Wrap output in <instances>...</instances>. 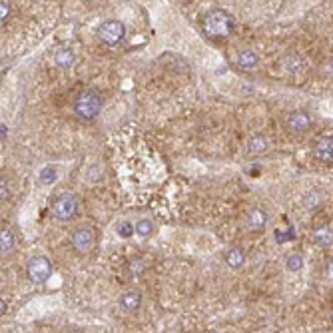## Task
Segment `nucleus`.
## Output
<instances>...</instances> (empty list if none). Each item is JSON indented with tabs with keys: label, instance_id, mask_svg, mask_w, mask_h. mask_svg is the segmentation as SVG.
I'll return each instance as SVG.
<instances>
[{
	"label": "nucleus",
	"instance_id": "obj_8",
	"mask_svg": "<svg viewBox=\"0 0 333 333\" xmlns=\"http://www.w3.org/2000/svg\"><path fill=\"white\" fill-rule=\"evenodd\" d=\"M313 156L323 164H333V138L319 140L313 146Z\"/></svg>",
	"mask_w": 333,
	"mask_h": 333
},
{
	"label": "nucleus",
	"instance_id": "obj_15",
	"mask_svg": "<svg viewBox=\"0 0 333 333\" xmlns=\"http://www.w3.org/2000/svg\"><path fill=\"white\" fill-rule=\"evenodd\" d=\"M237 64L241 66V68H254L256 64H258V54L256 52H252V50H243L239 58H237Z\"/></svg>",
	"mask_w": 333,
	"mask_h": 333
},
{
	"label": "nucleus",
	"instance_id": "obj_9",
	"mask_svg": "<svg viewBox=\"0 0 333 333\" xmlns=\"http://www.w3.org/2000/svg\"><path fill=\"white\" fill-rule=\"evenodd\" d=\"M309 124H311L309 116H307L305 112H301V110L293 112V114L287 118V128H289L291 132H295V134L305 132V130L309 128Z\"/></svg>",
	"mask_w": 333,
	"mask_h": 333
},
{
	"label": "nucleus",
	"instance_id": "obj_17",
	"mask_svg": "<svg viewBox=\"0 0 333 333\" xmlns=\"http://www.w3.org/2000/svg\"><path fill=\"white\" fill-rule=\"evenodd\" d=\"M54 58H56V64H58V66H62V68H68V66L74 62V56H72V52H70V50H66V48L58 50Z\"/></svg>",
	"mask_w": 333,
	"mask_h": 333
},
{
	"label": "nucleus",
	"instance_id": "obj_7",
	"mask_svg": "<svg viewBox=\"0 0 333 333\" xmlns=\"http://www.w3.org/2000/svg\"><path fill=\"white\" fill-rule=\"evenodd\" d=\"M92 243H94V235H92L90 229L80 227V229H76V231L72 233V245H74L76 252L86 254V252L92 247Z\"/></svg>",
	"mask_w": 333,
	"mask_h": 333
},
{
	"label": "nucleus",
	"instance_id": "obj_4",
	"mask_svg": "<svg viewBox=\"0 0 333 333\" xmlns=\"http://www.w3.org/2000/svg\"><path fill=\"white\" fill-rule=\"evenodd\" d=\"M76 208H78V202L72 194H60L52 204V214H54L56 220L66 222L76 214Z\"/></svg>",
	"mask_w": 333,
	"mask_h": 333
},
{
	"label": "nucleus",
	"instance_id": "obj_16",
	"mask_svg": "<svg viewBox=\"0 0 333 333\" xmlns=\"http://www.w3.org/2000/svg\"><path fill=\"white\" fill-rule=\"evenodd\" d=\"M266 148H268V142H266V138H262V136H254V138L249 140V144H247L249 154H262Z\"/></svg>",
	"mask_w": 333,
	"mask_h": 333
},
{
	"label": "nucleus",
	"instance_id": "obj_19",
	"mask_svg": "<svg viewBox=\"0 0 333 333\" xmlns=\"http://www.w3.org/2000/svg\"><path fill=\"white\" fill-rule=\"evenodd\" d=\"M116 231H118L122 237H130V235H132V231H136V227H132V223L130 222H122V223H118Z\"/></svg>",
	"mask_w": 333,
	"mask_h": 333
},
{
	"label": "nucleus",
	"instance_id": "obj_22",
	"mask_svg": "<svg viewBox=\"0 0 333 333\" xmlns=\"http://www.w3.org/2000/svg\"><path fill=\"white\" fill-rule=\"evenodd\" d=\"M54 178H56L54 168H44V170L40 172V180H42V182H46V184H48V182H52Z\"/></svg>",
	"mask_w": 333,
	"mask_h": 333
},
{
	"label": "nucleus",
	"instance_id": "obj_25",
	"mask_svg": "<svg viewBox=\"0 0 333 333\" xmlns=\"http://www.w3.org/2000/svg\"><path fill=\"white\" fill-rule=\"evenodd\" d=\"M327 276L329 279H333V264H329V268H327Z\"/></svg>",
	"mask_w": 333,
	"mask_h": 333
},
{
	"label": "nucleus",
	"instance_id": "obj_24",
	"mask_svg": "<svg viewBox=\"0 0 333 333\" xmlns=\"http://www.w3.org/2000/svg\"><path fill=\"white\" fill-rule=\"evenodd\" d=\"M6 196H8V190H6V184H4V182H2V200H4V198H6Z\"/></svg>",
	"mask_w": 333,
	"mask_h": 333
},
{
	"label": "nucleus",
	"instance_id": "obj_2",
	"mask_svg": "<svg viewBox=\"0 0 333 333\" xmlns=\"http://www.w3.org/2000/svg\"><path fill=\"white\" fill-rule=\"evenodd\" d=\"M202 26H204V32L208 38L223 40L233 32V18L223 10H214V12L206 14Z\"/></svg>",
	"mask_w": 333,
	"mask_h": 333
},
{
	"label": "nucleus",
	"instance_id": "obj_26",
	"mask_svg": "<svg viewBox=\"0 0 333 333\" xmlns=\"http://www.w3.org/2000/svg\"><path fill=\"white\" fill-rule=\"evenodd\" d=\"M331 317H333V313H331Z\"/></svg>",
	"mask_w": 333,
	"mask_h": 333
},
{
	"label": "nucleus",
	"instance_id": "obj_10",
	"mask_svg": "<svg viewBox=\"0 0 333 333\" xmlns=\"http://www.w3.org/2000/svg\"><path fill=\"white\" fill-rule=\"evenodd\" d=\"M140 301H142V297H140V293H138V291H128V293H124V295H122V299H120L122 307H124V309H128V311L138 309V307H140Z\"/></svg>",
	"mask_w": 333,
	"mask_h": 333
},
{
	"label": "nucleus",
	"instance_id": "obj_20",
	"mask_svg": "<svg viewBox=\"0 0 333 333\" xmlns=\"http://www.w3.org/2000/svg\"><path fill=\"white\" fill-rule=\"evenodd\" d=\"M301 266H303V258H301V256H291V258L287 260V268L293 270V272H297Z\"/></svg>",
	"mask_w": 333,
	"mask_h": 333
},
{
	"label": "nucleus",
	"instance_id": "obj_14",
	"mask_svg": "<svg viewBox=\"0 0 333 333\" xmlns=\"http://www.w3.org/2000/svg\"><path fill=\"white\" fill-rule=\"evenodd\" d=\"M12 247H14V235H12L10 229L4 227L2 233H0V249H2V254H8Z\"/></svg>",
	"mask_w": 333,
	"mask_h": 333
},
{
	"label": "nucleus",
	"instance_id": "obj_21",
	"mask_svg": "<svg viewBox=\"0 0 333 333\" xmlns=\"http://www.w3.org/2000/svg\"><path fill=\"white\" fill-rule=\"evenodd\" d=\"M0 10H2L0 16H2V24H4V22L10 18V12H12V8H10V0H2V2H0Z\"/></svg>",
	"mask_w": 333,
	"mask_h": 333
},
{
	"label": "nucleus",
	"instance_id": "obj_1",
	"mask_svg": "<svg viewBox=\"0 0 333 333\" xmlns=\"http://www.w3.org/2000/svg\"><path fill=\"white\" fill-rule=\"evenodd\" d=\"M112 162L120 186L134 200H146L166 180V164L160 154L136 132L122 130L112 140Z\"/></svg>",
	"mask_w": 333,
	"mask_h": 333
},
{
	"label": "nucleus",
	"instance_id": "obj_3",
	"mask_svg": "<svg viewBox=\"0 0 333 333\" xmlns=\"http://www.w3.org/2000/svg\"><path fill=\"white\" fill-rule=\"evenodd\" d=\"M100 108H102V102L98 98L96 92L92 90H84L76 96L74 100V112L80 116V118H86V120H92L100 114Z\"/></svg>",
	"mask_w": 333,
	"mask_h": 333
},
{
	"label": "nucleus",
	"instance_id": "obj_5",
	"mask_svg": "<svg viewBox=\"0 0 333 333\" xmlns=\"http://www.w3.org/2000/svg\"><path fill=\"white\" fill-rule=\"evenodd\" d=\"M124 34H126V28H124L118 20H106V22H102L100 28H98V38H100L104 44H108V46H114V44L122 42Z\"/></svg>",
	"mask_w": 333,
	"mask_h": 333
},
{
	"label": "nucleus",
	"instance_id": "obj_12",
	"mask_svg": "<svg viewBox=\"0 0 333 333\" xmlns=\"http://www.w3.org/2000/svg\"><path fill=\"white\" fill-rule=\"evenodd\" d=\"M313 239H315V243L317 245H331L333 243V231L329 229V227H317L315 231H313Z\"/></svg>",
	"mask_w": 333,
	"mask_h": 333
},
{
	"label": "nucleus",
	"instance_id": "obj_23",
	"mask_svg": "<svg viewBox=\"0 0 333 333\" xmlns=\"http://www.w3.org/2000/svg\"><path fill=\"white\" fill-rule=\"evenodd\" d=\"M305 204H307V208H313V206H317V204H319V202H317V196H315V194H313V196H309Z\"/></svg>",
	"mask_w": 333,
	"mask_h": 333
},
{
	"label": "nucleus",
	"instance_id": "obj_6",
	"mask_svg": "<svg viewBox=\"0 0 333 333\" xmlns=\"http://www.w3.org/2000/svg\"><path fill=\"white\" fill-rule=\"evenodd\" d=\"M26 272H28V278L32 279V281H36V283H44L46 279L50 278V274H52L50 260L44 258V256H38V258H34V260L28 262Z\"/></svg>",
	"mask_w": 333,
	"mask_h": 333
},
{
	"label": "nucleus",
	"instance_id": "obj_18",
	"mask_svg": "<svg viewBox=\"0 0 333 333\" xmlns=\"http://www.w3.org/2000/svg\"><path fill=\"white\" fill-rule=\"evenodd\" d=\"M152 229H154V225H152V222H148V220H140V222L136 223V233L142 235V237L150 235Z\"/></svg>",
	"mask_w": 333,
	"mask_h": 333
},
{
	"label": "nucleus",
	"instance_id": "obj_13",
	"mask_svg": "<svg viewBox=\"0 0 333 333\" xmlns=\"http://www.w3.org/2000/svg\"><path fill=\"white\" fill-rule=\"evenodd\" d=\"M247 223H249L252 229H260V227H264L268 223V214L264 210H254L249 214V218H247Z\"/></svg>",
	"mask_w": 333,
	"mask_h": 333
},
{
	"label": "nucleus",
	"instance_id": "obj_11",
	"mask_svg": "<svg viewBox=\"0 0 333 333\" xmlns=\"http://www.w3.org/2000/svg\"><path fill=\"white\" fill-rule=\"evenodd\" d=\"M225 262H227V266H229V268L237 270V268H241V266H243V262H245V254H243L239 247H233V249H229V252H227Z\"/></svg>",
	"mask_w": 333,
	"mask_h": 333
}]
</instances>
